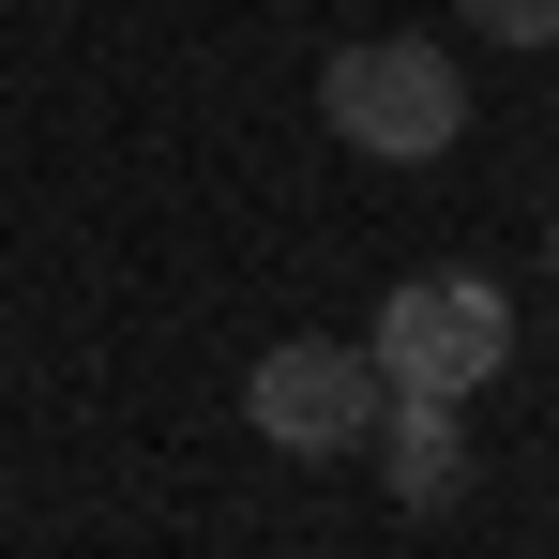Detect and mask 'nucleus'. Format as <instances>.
<instances>
[{
    "label": "nucleus",
    "mask_w": 559,
    "mask_h": 559,
    "mask_svg": "<svg viewBox=\"0 0 559 559\" xmlns=\"http://www.w3.org/2000/svg\"><path fill=\"white\" fill-rule=\"evenodd\" d=\"M318 121H333L364 167H439V152L468 136V61L439 46V31H364V46H333Z\"/></svg>",
    "instance_id": "nucleus-1"
},
{
    "label": "nucleus",
    "mask_w": 559,
    "mask_h": 559,
    "mask_svg": "<svg viewBox=\"0 0 559 559\" xmlns=\"http://www.w3.org/2000/svg\"><path fill=\"white\" fill-rule=\"evenodd\" d=\"M364 364L393 378V393H454V408H468L484 378L514 364V287L468 273V258H439V273H408V287H378Z\"/></svg>",
    "instance_id": "nucleus-2"
},
{
    "label": "nucleus",
    "mask_w": 559,
    "mask_h": 559,
    "mask_svg": "<svg viewBox=\"0 0 559 559\" xmlns=\"http://www.w3.org/2000/svg\"><path fill=\"white\" fill-rule=\"evenodd\" d=\"M378 408H393V378H378L348 333H287V348H258V378H242V424H258L273 454H364Z\"/></svg>",
    "instance_id": "nucleus-3"
},
{
    "label": "nucleus",
    "mask_w": 559,
    "mask_h": 559,
    "mask_svg": "<svg viewBox=\"0 0 559 559\" xmlns=\"http://www.w3.org/2000/svg\"><path fill=\"white\" fill-rule=\"evenodd\" d=\"M364 454L393 468V499H408V514H439V499L468 484V424H454V393H393Z\"/></svg>",
    "instance_id": "nucleus-4"
},
{
    "label": "nucleus",
    "mask_w": 559,
    "mask_h": 559,
    "mask_svg": "<svg viewBox=\"0 0 559 559\" xmlns=\"http://www.w3.org/2000/svg\"><path fill=\"white\" fill-rule=\"evenodd\" d=\"M484 46H559V0H454Z\"/></svg>",
    "instance_id": "nucleus-5"
},
{
    "label": "nucleus",
    "mask_w": 559,
    "mask_h": 559,
    "mask_svg": "<svg viewBox=\"0 0 559 559\" xmlns=\"http://www.w3.org/2000/svg\"><path fill=\"white\" fill-rule=\"evenodd\" d=\"M545 258H559V212H545Z\"/></svg>",
    "instance_id": "nucleus-6"
}]
</instances>
